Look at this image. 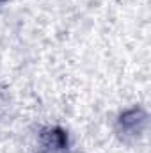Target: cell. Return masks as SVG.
Wrapping results in <instances>:
<instances>
[{"label":"cell","instance_id":"cell-1","mask_svg":"<svg viewBox=\"0 0 151 153\" xmlns=\"http://www.w3.org/2000/svg\"><path fill=\"white\" fill-rule=\"evenodd\" d=\"M148 112L141 107H130L115 119V134L124 143H137L148 132Z\"/></svg>","mask_w":151,"mask_h":153}]
</instances>
